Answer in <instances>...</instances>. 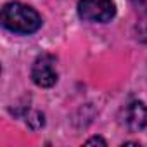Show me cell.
<instances>
[{"label": "cell", "mask_w": 147, "mask_h": 147, "mask_svg": "<svg viewBox=\"0 0 147 147\" xmlns=\"http://www.w3.org/2000/svg\"><path fill=\"white\" fill-rule=\"evenodd\" d=\"M2 24L11 33L33 35L42 28L43 21L33 7L21 2H9L2 7Z\"/></svg>", "instance_id": "1"}, {"label": "cell", "mask_w": 147, "mask_h": 147, "mask_svg": "<svg viewBox=\"0 0 147 147\" xmlns=\"http://www.w3.org/2000/svg\"><path fill=\"white\" fill-rule=\"evenodd\" d=\"M78 16L87 23H109L116 16V4L113 0H80Z\"/></svg>", "instance_id": "2"}, {"label": "cell", "mask_w": 147, "mask_h": 147, "mask_svg": "<svg viewBox=\"0 0 147 147\" xmlns=\"http://www.w3.org/2000/svg\"><path fill=\"white\" fill-rule=\"evenodd\" d=\"M55 64H57V59L49 52H43L35 59L31 66V80L36 87L50 88L57 83L59 75H57Z\"/></svg>", "instance_id": "3"}, {"label": "cell", "mask_w": 147, "mask_h": 147, "mask_svg": "<svg viewBox=\"0 0 147 147\" xmlns=\"http://www.w3.org/2000/svg\"><path fill=\"white\" fill-rule=\"evenodd\" d=\"M123 125L130 131H142L147 126V106L142 100L130 102L123 111Z\"/></svg>", "instance_id": "4"}, {"label": "cell", "mask_w": 147, "mask_h": 147, "mask_svg": "<svg viewBox=\"0 0 147 147\" xmlns=\"http://www.w3.org/2000/svg\"><path fill=\"white\" fill-rule=\"evenodd\" d=\"M130 4H131L138 12L147 14V0H130Z\"/></svg>", "instance_id": "5"}, {"label": "cell", "mask_w": 147, "mask_h": 147, "mask_svg": "<svg viewBox=\"0 0 147 147\" xmlns=\"http://www.w3.org/2000/svg\"><path fill=\"white\" fill-rule=\"evenodd\" d=\"M87 145H92V144H100V145H107V142L102 138V137H92V138H88L87 142H85Z\"/></svg>", "instance_id": "6"}]
</instances>
